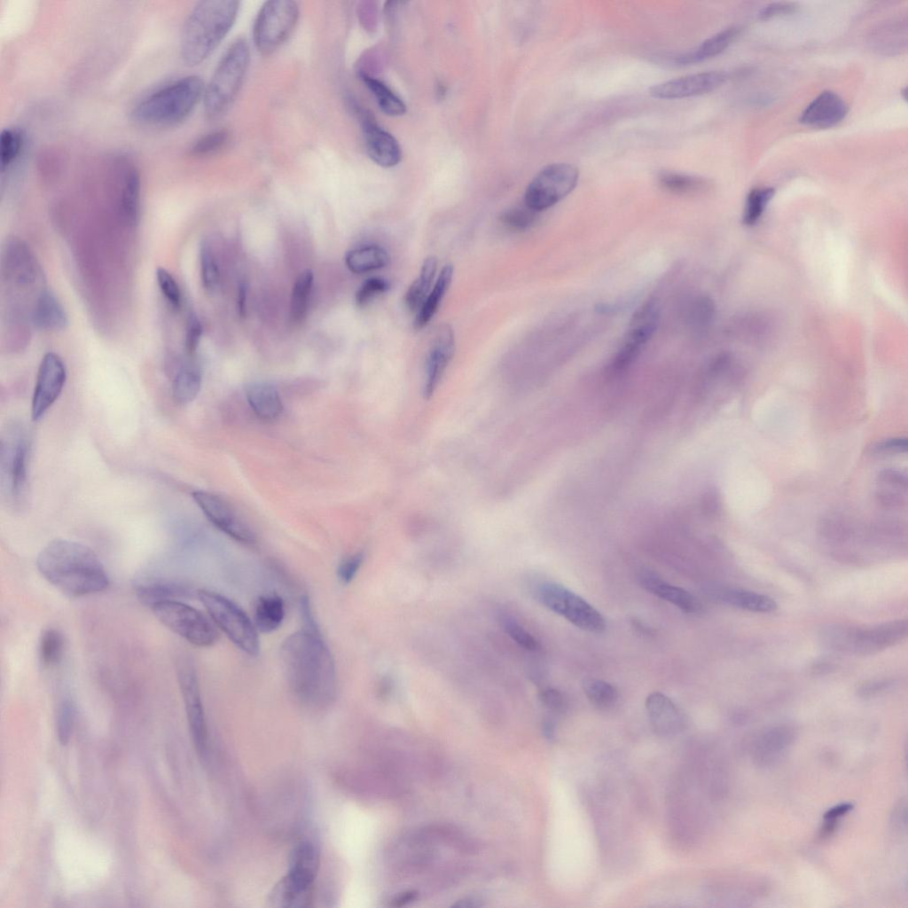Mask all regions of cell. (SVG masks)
Instances as JSON below:
<instances>
[{"label":"cell","mask_w":908,"mask_h":908,"mask_svg":"<svg viewBox=\"0 0 908 908\" xmlns=\"http://www.w3.org/2000/svg\"><path fill=\"white\" fill-rule=\"evenodd\" d=\"M65 648L64 638L56 629L45 630L39 641V657L44 667H52L60 662Z\"/></svg>","instance_id":"ab89813d"},{"label":"cell","mask_w":908,"mask_h":908,"mask_svg":"<svg viewBox=\"0 0 908 908\" xmlns=\"http://www.w3.org/2000/svg\"><path fill=\"white\" fill-rule=\"evenodd\" d=\"M314 881L288 870L272 888L267 897L270 907H308L313 900Z\"/></svg>","instance_id":"44dd1931"},{"label":"cell","mask_w":908,"mask_h":908,"mask_svg":"<svg viewBox=\"0 0 908 908\" xmlns=\"http://www.w3.org/2000/svg\"><path fill=\"white\" fill-rule=\"evenodd\" d=\"M250 51L243 38H237L226 49L205 86L203 103L208 120L223 116L236 99L248 69Z\"/></svg>","instance_id":"5b68a950"},{"label":"cell","mask_w":908,"mask_h":908,"mask_svg":"<svg viewBox=\"0 0 908 908\" xmlns=\"http://www.w3.org/2000/svg\"><path fill=\"white\" fill-rule=\"evenodd\" d=\"M710 593L717 601L751 612L771 613L778 607L771 598L742 589L720 587Z\"/></svg>","instance_id":"83f0119b"},{"label":"cell","mask_w":908,"mask_h":908,"mask_svg":"<svg viewBox=\"0 0 908 908\" xmlns=\"http://www.w3.org/2000/svg\"><path fill=\"white\" fill-rule=\"evenodd\" d=\"M117 176L120 208L125 222L136 225L140 218L141 179L135 162L127 155H117L111 162Z\"/></svg>","instance_id":"e0dca14e"},{"label":"cell","mask_w":908,"mask_h":908,"mask_svg":"<svg viewBox=\"0 0 908 908\" xmlns=\"http://www.w3.org/2000/svg\"><path fill=\"white\" fill-rule=\"evenodd\" d=\"M390 261L387 252L381 247L369 245L350 250L345 257L348 269L356 274L366 273L386 267Z\"/></svg>","instance_id":"d6a6232c"},{"label":"cell","mask_w":908,"mask_h":908,"mask_svg":"<svg viewBox=\"0 0 908 908\" xmlns=\"http://www.w3.org/2000/svg\"><path fill=\"white\" fill-rule=\"evenodd\" d=\"M658 178L664 189L680 194L698 192L706 184L701 177L675 172H661Z\"/></svg>","instance_id":"7bdbcfd3"},{"label":"cell","mask_w":908,"mask_h":908,"mask_svg":"<svg viewBox=\"0 0 908 908\" xmlns=\"http://www.w3.org/2000/svg\"><path fill=\"white\" fill-rule=\"evenodd\" d=\"M799 8V5L795 2H774L766 4L758 12V18L761 20H769L779 16L788 15L795 12Z\"/></svg>","instance_id":"db71d44e"},{"label":"cell","mask_w":908,"mask_h":908,"mask_svg":"<svg viewBox=\"0 0 908 908\" xmlns=\"http://www.w3.org/2000/svg\"><path fill=\"white\" fill-rule=\"evenodd\" d=\"M356 113L359 116L366 152L372 160L384 168L398 164L402 151L397 140L380 127L368 113L356 106Z\"/></svg>","instance_id":"d6986e66"},{"label":"cell","mask_w":908,"mask_h":908,"mask_svg":"<svg viewBox=\"0 0 908 908\" xmlns=\"http://www.w3.org/2000/svg\"><path fill=\"white\" fill-rule=\"evenodd\" d=\"M537 212L524 206L508 208L500 215V222L512 231H525L536 222Z\"/></svg>","instance_id":"bcb514c9"},{"label":"cell","mask_w":908,"mask_h":908,"mask_svg":"<svg viewBox=\"0 0 908 908\" xmlns=\"http://www.w3.org/2000/svg\"><path fill=\"white\" fill-rule=\"evenodd\" d=\"M201 387V373L199 367L192 363L181 365L173 379L172 392L175 400L181 404L192 402Z\"/></svg>","instance_id":"e575fe53"},{"label":"cell","mask_w":908,"mask_h":908,"mask_svg":"<svg viewBox=\"0 0 908 908\" xmlns=\"http://www.w3.org/2000/svg\"><path fill=\"white\" fill-rule=\"evenodd\" d=\"M359 76L384 114L397 116L405 113V104L384 82L364 72H360Z\"/></svg>","instance_id":"d590c367"},{"label":"cell","mask_w":908,"mask_h":908,"mask_svg":"<svg viewBox=\"0 0 908 908\" xmlns=\"http://www.w3.org/2000/svg\"><path fill=\"white\" fill-rule=\"evenodd\" d=\"M24 135L17 128H6L0 137V162L2 173L8 171L18 160L24 148Z\"/></svg>","instance_id":"f35d334b"},{"label":"cell","mask_w":908,"mask_h":908,"mask_svg":"<svg viewBox=\"0 0 908 908\" xmlns=\"http://www.w3.org/2000/svg\"><path fill=\"white\" fill-rule=\"evenodd\" d=\"M363 560V552H356L343 559L337 568L339 581L343 584L349 583L362 566Z\"/></svg>","instance_id":"816d5d0a"},{"label":"cell","mask_w":908,"mask_h":908,"mask_svg":"<svg viewBox=\"0 0 908 908\" xmlns=\"http://www.w3.org/2000/svg\"><path fill=\"white\" fill-rule=\"evenodd\" d=\"M197 596L215 625L234 645L251 656L258 654V630L239 606L226 597L208 590H199Z\"/></svg>","instance_id":"52a82bcc"},{"label":"cell","mask_w":908,"mask_h":908,"mask_svg":"<svg viewBox=\"0 0 908 908\" xmlns=\"http://www.w3.org/2000/svg\"><path fill=\"white\" fill-rule=\"evenodd\" d=\"M650 723L659 735L670 736L681 731L685 718L676 704L665 694L654 692L646 700Z\"/></svg>","instance_id":"603a6c76"},{"label":"cell","mask_w":908,"mask_h":908,"mask_svg":"<svg viewBox=\"0 0 908 908\" xmlns=\"http://www.w3.org/2000/svg\"><path fill=\"white\" fill-rule=\"evenodd\" d=\"M725 79V74L717 71L687 74L654 84L649 89V94L661 99L694 97L716 90Z\"/></svg>","instance_id":"ac0fdd59"},{"label":"cell","mask_w":908,"mask_h":908,"mask_svg":"<svg viewBox=\"0 0 908 908\" xmlns=\"http://www.w3.org/2000/svg\"><path fill=\"white\" fill-rule=\"evenodd\" d=\"M239 2L204 0L188 13L181 34L180 54L189 67L205 61L231 29L238 16Z\"/></svg>","instance_id":"3957f363"},{"label":"cell","mask_w":908,"mask_h":908,"mask_svg":"<svg viewBox=\"0 0 908 908\" xmlns=\"http://www.w3.org/2000/svg\"><path fill=\"white\" fill-rule=\"evenodd\" d=\"M32 321L36 328L59 331L68 325V317L60 301L48 289L42 290L32 309Z\"/></svg>","instance_id":"484cf974"},{"label":"cell","mask_w":908,"mask_h":908,"mask_svg":"<svg viewBox=\"0 0 908 908\" xmlns=\"http://www.w3.org/2000/svg\"><path fill=\"white\" fill-rule=\"evenodd\" d=\"M544 733L547 739H552L554 733V728L552 723L546 722L543 726Z\"/></svg>","instance_id":"e7e4bbea"},{"label":"cell","mask_w":908,"mask_h":908,"mask_svg":"<svg viewBox=\"0 0 908 908\" xmlns=\"http://www.w3.org/2000/svg\"><path fill=\"white\" fill-rule=\"evenodd\" d=\"M848 111V105L840 95L825 90L805 107L799 121L810 127L829 128L841 121Z\"/></svg>","instance_id":"7402d4cb"},{"label":"cell","mask_w":908,"mask_h":908,"mask_svg":"<svg viewBox=\"0 0 908 908\" xmlns=\"http://www.w3.org/2000/svg\"><path fill=\"white\" fill-rule=\"evenodd\" d=\"M29 441L23 427L8 429L1 441V474L7 496L20 504L28 488Z\"/></svg>","instance_id":"7c38bea8"},{"label":"cell","mask_w":908,"mask_h":908,"mask_svg":"<svg viewBox=\"0 0 908 908\" xmlns=\"http://www.w3.org/2000/svg\"><path fill=\"white\" fill-rule=\"evenodd\" d=\"M416 898H417V892H415V891H407V892H404L402 895L398 896L394 900L393 905L394 906H403V905H405V904L412 902Z\"/></svg>","instance_id":"6125c7cd"},{"label":"cell","mask_w":908,"mask_h":908,"mask_svg":"<svg viewBox=\"0 0 908 908\" xmlns=\"http://www.w3.org/2000/svg\"><path fill=\"white\" fill-rule=\"evenodd\" d=\"M202 325L195 315L190 316L185 331L184 349L190 356L193 355L200 342L202 336Z\"/></svg>","instance_id":"f5cc1de1"},{"label":"cell","mask_w":908,"mask_h":908,"mask_svg":"<svg viewBox=\"0 0 908 908\" xmlns=\"http://www.w3.org/2000/svg\"><path fill=\"white\" fill-rule=\"evenodd\" d=\"M287 686L309 708L329 706L336 694L334 659L320 631L301 629L288 636L280 648Z\"/></svg>","instance_id":"6da1fadb"},{"label":"cell","mask_w":908,"mask_h":908,"mask_svg":"<svg viewBox=\"0 0 908 908\" xmlns=\"http://www.w3.org/2000/svg\"><path fill=\"white\" fill-rule=\"evenodd\" d=\"M247 286L244 283H241L239 286V290H238V309H239V314L241 317H244L246 315V310H247Z\"/></svg>","instance_id":"91938a15"},{"label":"cell","mask_w":908,"mask_h":908,"mask_svg":"<svg viewBox=\"0 0 908 908\" xmlns=\"http://www.w3.org/2000/svg\"><path fill=\"white\" fill-rule=\"evenodd\" d=\"M503 627L508 636L523 648L529 651L538 648V643L535 638L513 618L504 619Z\"/></svg>","instance_id":"f907efd6"},{"label":"cell","mask_w":908,"mask_h":908,"mask_svg":"<svg viewBox=\"0 0 908 908\" xmlns=\"http://www.w3.org/2000/svg\"><path fill=\"white\" fill-rule=\"evenodd\" d=\"M200 265L203 287L208 293L215 292L219 285L220 272L213 250L207 241L200 245Z\"/></svg>","instance_id":"f6af8a7d"},{"label":"cell","mask_w":908,"mask_h":908,"mask_svg":"<svg viewBox=\"0 0 908 908\" xmlns=\"http://www.w3.org/2000/svg\"><path fill=\"white\" fill-rule=\"evenodd\" d=\"M453 906H455V907L468 908V907H478V906H480V904H477L476 900L467 898V899H462V900L458 901L456 904H453Z\"/></svg>","instance_id":"be15d7a7"},{"label":"cell","mask_w":908,"mask_h":908,"mask_svg":"<svg viewBox=\"0 0 908 908\" xmlns=\"http://www.w3.org/2000/svg\"><path fill=\"white\" fill-rule=\"evenodd\" d=\"M41 575L70 597H82L106 590L108 575L98 556L87 545L58 538L48 543L36 558Z\"/></svg>","instance_id":"7a4b0ae2"},{"label":"cell","mask_w":908,"mask_h":908,"mask_svg":"<svg viewBox=\"0 0 908 908\" xmlns=\"http://www.w3.org/2000/svg\"><path fill=\"white\" fill-rule=\"evenodd\" d=\"M908 634L906 619L872 626L834 624L823 629L820 637L825 646L856 654H872L903 641Z\"/></svg>","instance_id":"8992f818"},{"label":"cell","mask_w":908,"mask_h":908,"mask_svg":"<svg viewBox=\"0 0 908 908\" xmlns=\"http://www.w3.org/2000/svg\"><path fill=\"white\" fill-rule=\"evenodd\" d=\"M4 262L7 278L17 284L29 285L36 278V262L29 248L20 240L13 239L8 243Z\"/></svg>","instance_id":"d4e9b609"},{"label":"cell","mask_w":908,"mask_h":908,"mask_svg":"<svg viewBox=\"0 0 908 908\" xmlns=\"http://www.w3.org/2000/svg\"><path fill=\"white\" fill-rule=\"evenodd\" d=\"M536 596L545 607L583 630L600 633L606 628L605 619L598 610L560 584L542 583L537 588Z\"/></svg>","instance_id":"30bf717a"},{"label":"cell","mask_w":908,"mask_h":908,"mask_svg":"<svg viewBox=\"0 0 908 908\" xmlns=\"http://www.w3.org/2000/svg\"><path fill=\"white\" fill-rule=\"evenodd\" d=\"M319 863L320 857L317 848L308 841H302L292 849L288 870L316 879Z\"/></svg>","instance_id":"8d00e7d4"},{"label":"cell","mask_w":908,"mask_h":908,"mask_svg":"<svg viewBox=\"0 0 908 908\" xmlns=\"http://www.w3.org/2000/svg\"><path fill=\"white\" fill-rule=\"evenodd\" d=\"M74 721V706L69 699L61 701L58 711V736L62 745L70 738Z\"/></svg>","instance_id":"681fc988"},{"label":"cell","mask_w":908,"mask_h":908,"mask_svg":"<svg viewBox=\"0 0 908 908\" xmlns=\"http://www.w3.org/2000/svg\"><path fill=\"white\" fill-rule=\"evenodd\" d=\"M191 591L184 584L168 580L145 581L136 586V595L142 604L152 607L167 601L188 597Z\"/></svg>","instance_id":"f546056e"},{"label":"cell","mask_w":908,"mask_h":908,"mask_svg":"<svg viewBox=\"0 0 908 908\" xmlns=\"http://www.w3.org/2000/svg\"><path fill=\"white\" fill-rule=\"evenodd\" d=\"M390 287L388 281L382 278H367L356 293L355 301L358 307L366 306L379 294L386 293Z\"/></svg>","instance_id":"c3c4849f"},{"label":"cell","mask_w":908,"mask_h":908,"mask_svg":"<svg viewBox=\"0 0 908 908\" xmlns=\"http://www.w3.org/2000/svg\"><path fill=\"white\" fill-rule=\"evenodd\" d=\"M205 85L197 75L166 82L143 96L131 109L132 120L147 127H172L185 121L203 99Z\"/></svg>","instance_id":"277c9868"},{"label":"cell","mask_w":908,"mask_h":908,"mask_svg":"<svg viewBox=\"0 0 908 908\" xmlns=\"http://www.w3.org/2000/svg\"><path fill=\"white\" fill-rule=\"evenodd\" d=\"M155 278L165 301L174 309H179L182 303V293L176 278L168 270L161 267L155 270Z\"/></svg>","instance_id":"7dc6e473"},{"label":"cell","mask_w":908,"mask_h":908,"mask_svg":"<svg viewBox=\"0 0 908 908\" xmlns=\"http://www.w3.org/2000/svg\"><path fill=\"white\" fill-rule=\"evenodd\" d=\"M890 684H889V682L888 680H885V681H873V682H870V683H865L864 685H862L859 687L858 692H859V693H861L864 696L871 695V694H873L875 693H878V692L881 691L882 689L886 688Z\"/></svg>","instance_id":"680465c9"},{"label":"cell","mask_w":908,"mask_h":908,"mask_svg":"<svg viewBox=\"0 0 908 908\" xmlns=\"http://www.w3.org/2000/svg\"><path fill=\"white\" fill-rule=\"evenodd\" d=\"M578 178L577 168L570 163L548 164L528 184L524 204L536 212L547 209L568 195Z\"/></svg>","instance_id":"8fae6325"},{"label":"cell","mask_w":908,"mask_h":908,"mask_svg":"<svg viewBox=\"0 0 908 908\" xmlns=\"http://www.w3.org/2000/svg\"><path fill=\"white\" fill-rule=\"evenodd\" d=\"M151 609L160 622L193 646L207 647L218 638L215 623L185 603L167 600L153 605Z\"/></svg>","instance_id":"9c48e42d"},{"label":"cell","mask_w":908,"mask_h":908,"mask_svg":"<svg viewBox=\"0 0 908 908\" xmlns=\"http://www.w3.org/2000/svg\"><path fill=\"white\" fill-rule=\"evenodd\" d=\"M176 671L191 734L197 752L204 757L207 752V729L198 674L193 662L187 657L178 660Z\"/></svg>","instance_id":"4fadbf2b"},{"label":"cell","mask_w":908,"mask_h":908,"mask_svg":"<svg viewBox=\"0 0 908 908\" xmlns=\"http://www.w3.org/2000/svg\"><path fill=\"white\" fill-rule=\"evenodd\" d=\"M852 809V805L849 803H842L828 810L825 814L826 819H835L847 813Z\"/></svg>","instance_id":"94428289"},{"label":"cell","mask_w":908,"mask_h":908,"mask_svg":"<svg viewBox=\"0 0 908 908\" xmlns=\"http://www.w3.org/2000/svg\"><path fill=\"white\" fill-rule=\"evenodd\" d=\"M638 579L645 590L685 613L693 614L701 610V602L693 595L685 589L668 583L652 572L643 571Z\"/></svg>","instance_id":"cb8c5ba5"},{"label":"cell","mask_w":908,"mask_h":908,"mask_svg":"<svg viewBox=\"0 0 908 908\" xmlns=\"http://www.w3.org/2000/svg\"><path fill=\"white\" fill-rule=\"evenodd\" d=\"M247 400L257 417L272 420L280 416L283 403L277 388L268 382H253L246 388Z\"/></svg>","instance_id":"4316f807"},{"label":"cell","mask_w":908,"mask_h":908,"mask_svg":"<svg viewBox=\"0 0 908 908\" xmlns=\"http://www.w3.org/2000/svg\"><path fill=\"white\" fill-rule=\"evenodd\" d=\"M774 192L771 187L755 188L749 192L743 213L744 224L753 225L757 222Z\"/></svg>","instance_id":"ee69618b"},{"label":"cell","mask_w":908,"mask_h":908,"mask_svg":"<svg viewBox=\"0 0 908 908\" xmlns=\"http://www.w3.org/2000/svg\"><path fill=\"white\" fill-rule=\"evenodd\" d=\"M739 30L731 27L711 35L697 47L677 55L673 61L678 65H692L713 58L723 52L737 37Z\"/></svg>","instance_id":"f1b7e54d"},{"label":"cell","mask_w":908,"mask_h":908,"mask_svg":"<svg viewBox=\"0 0 908 908\" xmlns=\"http://www.w3.org/2000/svg\"><path fill=\"white\" fill-rule=\"evenodd\" d=\"M714 311L715 307L713 301L707 297H701L693 304L692 318L696 324L705 325L711 320Z\"/></svg>","instance_id":"9f6ffc18"},{"label":"cell","mask_w":908,"mask_h":908,"mask_svg":"<svg viewBox=\"0 0 908 908\" xmlns=\"http://www.w3.org/2000/svg\"><path fill=\"white\" fill-rule=\"evenodd\" d=\"M313 280V273L307 270L299 275L294 285L291 296L290 316L295 323L302 321L307 315Z\"/></svg>","instance_id":"74e56055"},{"label":"cell","mask_w":908,"mask_h":908,"mask_svg":"<svg viewBox=\"0 0 908 908\" xmlns=\"http://www.w3.org/2000/svg\"><path fill=\"white\" fill-rule=\"evenodd\" d=\"M230 133L225 129L210 131L192 143L189 153L194 157H205L223 150L228 144Z\"/></svg>","instance_id":"b9f144b4"},{"label":"cell","mask_w":908,"mask_h":908,"mask_svg":"<svg viewBox=\"0 0 908 908\" xmlns=\"http://www.w3.org/2000/svg\"><path fill=\"white\" fill-rule=\"evenodd\" d=\"M659 317V307L654 301L645 302L635 311L630 318L622 345L613 362V367L615 370L625 368L638 356L641 348L655 332Z\"/></svg>","instance_id":"2e32d148"},{"label":"cell","mask_w":908,"mask_h":908,"mask_svg":"<svg viewBox=\"0 0 908 908\" xmlns=\"http://www.w3.org/2000/svg\"><path fill=\"white\" fill-rule=\"evenodd\" d=\"M454 268L451 264H446L441 270L435 283L419 309L416 312L413 322L415 330L424 328L434 317L445 294L447 293L453 278Z\"/></svg>","instance_id":"4dcf8cb0"},{"label":"cell","mask_w":908,"mask_h":908,"mask_svg":"<svg viewBox=\"0 0 908 908\" xmlns=\"http://www.w3.org/2000/svg\"><path fill=\"white\" fill-rule=\"evenodd\" d=\"M299 19V6L291 0H271L260 8L253 27L254 43L262 55L276 51L292 35Z\"/></svg>","instance_id":"ba28073f"},{"label":"cell","mask_w":908,"mask_h":908,"mask_svg":"<svg viewBox=\"0 0 908 908\" xmlns=\"http://www.w3.org/2000/svg\"><path fill=\"white\" fill-rule=\"evenodd\" d=\"M192 498L207 520L219 530L243 544H255L256 536L252 528L225 499L203 490L193 491Z\"/></svg>","instance_id":"5bb4252c"},{"label":"cell","mask_w":908,"mask_h":908,"mask_svg":"<svg viewBox=\"0 0 908 908\" xmlns=\"http://www.w3.org/2000/svg\"><path fill=\"white\" fill-rule=\"evenodd\" d=\"M67 380V369L61 357L46 353L39 364L31 404L34 421L39 420L60 395Z\"/></svg>","instance_id":"9a60e30c"},{"label":"cell","mask_w":908,"mask_h":908,"mask_svg":"<svg viewBox=\"0 0 908 908\" xmlns=\"http://www.w3.org/2000/svg\"><path fill=\"white\" fill-rule=\"evenodd\" d=\"M454 352V331L450 325L443 324L436 329L427 353L423 390L425 397L428 398L434 394Z\"/></svg>","instance_id":"ffe728a7"},{"label":"cell","mask_w":908,"mask_h":908,"mask_svg":"<svg viewBox=\"0 0 908 908\" xmlns=\"http://www.w3.org/2000/svg\"><path fill=\"white\" fill-rule=\"evenodd\" d=\"M301 614L303 622L302 629L313 631H319L317 622L315 621L312 614L309 599L307 596H303L301 599Z\"/></svg>","instance_id":"6f0895ef"},{"label":"cell","mask_w":908,"mask_h":908,"mask_svg":"<svg viewBox=\"0 0 908 908\" xmlns=\"http://www.w3.org/2000/svg\"><path fill=\"white\" fill-rule=\"evenodd\" d=\"M285 603L275 594L261 596L254 609V623L257 630L270 633L276 630L285 618Z\"/></svg>","instance_id":"1f68e13d"},{"label":"cell","mask_w":908,"mask_h":908,"mask_svg":"<svg viewBox=\"0 0 908 908\" xmlns=\"http://www.w3.org/2000/svg\"><path fill=\"white\" fill-rule=\"evenodd\" d=\"M583 692L592 705L598 708H608L616 702L618 692L610 683L597 678H586L583 682Z\"/></svg>","instance_id":"60d3db41"},{"label":"cell","mask_w":908,"mask_h":908,"mask_svg":"<svg viewBox=\"0 0 908 908\" xmlns=\"http://www.w3.org/2000/svg\"><path fill=\"white\" fill-rule=\"evenodd\" d=\"M539 700L545 708L555 713L563 712L567 707L563 694L554 688L541 690Z\"/></svg>","instance_id":"11a10c76"},{"label":"cell","mask_w":908,"mask_h":908,"mask_svg":"<svg viewBox=\"0 0 908 908\" xmlns=\"http://www.w3.org/2000/svg\"><path fill=\"white\" fill-rule=\"evenodd\" d=\"M437 270V259L428 256L423 262L419 275L404 294V303L411 311L417 312L431 290Z\"/></svg>","instance_id":"836d02e7"}]
</instances>
